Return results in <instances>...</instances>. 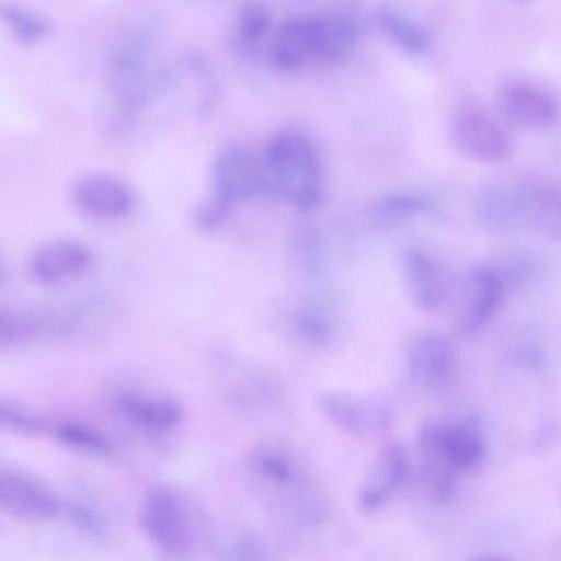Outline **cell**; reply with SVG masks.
<instances>
[{"instance_id":"277c9868","label":"cell","mask_w":561,"mask_h":561,"mask_svg":"<svg viewBox=\"0 0 561 561\" xmlns=\"http://www.w3.org/2000/svg\"><path fill=\"white\" fill-rule=\"evenodd\" d=\"M251 468L272 504L289 519L308 526L323 519V493L288 449L275 444L260 446L251 457Z\"/></svg>"},{"instance_id":"ffe728a7","label":"cell","mask_w":561,"mask_h":561,"mask_svg":"<svg viewBox=\"0 0 561 561\" xmlns=\"http://www.w3.org/2000/svg\"><path fill=\"white\" fill-rule=\"evenodd\" d=\"M473 208L480 224L494 232H510L523 224L516 185L491 183L481 187Z\"/></svg>"},{"instance_id":"7a4b0ae2","label":"cell","mask_w":561,"mask_h":561,"mask_svg":"<svg viewBox=\"0 0 561 561\" xmlns=\"http://www.w3.org/2000/svg\"><path fill=\"white\" fill-rule=\"evenodd\" d=\"M358 38L359 24L348 13H299L278 28L270 56L283 70H296L311 62L331 65L345 59Z\"/></svg>"},{"instance_id":"d6986e66","label":"cell","mask_w":561,"mask_h":561,"mask_svg":"<svg viewBox=\"0 0 561 561\" xmlns=\"http://www.w3.org/2000/svg\"><path fill=\"white\" fill-rule=\"evenodd\" d=\"M126 417L150 433H167L182 420L181 404L164 394L128 393L119 402Z\"/></svg>"},{"instance_id":"603a6c76","label":"cell","mask_w":561,"mask_h":561,"mask_svg":"<svg viewBox=\"0 0 561 561\" xmlns=\"http://www.w3.org/2000/svg\"><path fill=\"white\" fill-rule=\"evenodd\" d=\"M272 24L268 8L261 2L241 3L234 15V34L238 44L245 50H253L262 43Z\"/></svg>"},{"instance_id":"9c48e42d","label":"cell","mask_w":561,"mask_h":561,"mask_svg":"<svg viewBox=\"0 0 561 561\" xmlns=\"http://www.w3.org/2000/svg\"><path fill=\"white\" fill-rule=\"evenodd\" d=\"M505 296L501 272L490 265L471 267L463 276L458 295L456 325L466 335L482 330L496 314Z\"/></svg>"},{"instance_id":"3957f363","label":"cell","mask_w":561,"mask_h":561,"mask_svg":"<svg viewBox=\"0 0 561 561\" xmlns=\"http://www.w3.org/2000/svg\"><path fill=\"white\" fill-rule=\"evenodd\" d=\"M157 26L150 19L131 23L111 51L110 88L124 113L144 107L170 79V69L158 55Z\"/></svg>"},{"instance_id":"4fadbf2b","label":"cell","mask_w":561,"mask_h":561,"mask_svg":"<svg viewBox=\"0 0 561 561\" xmlns=\"http://www.w3.org/2000/svg\"><path fill=\"white\" fill-rule=\"evenodd\" d=\"M403 356L411 378L427 389H443L453 379L456 354L450 341L433 330H416L405 337Z\"/></svg>"},{"instance_id":"44dd1931","label":"cell","mask_w":561,"mask_h":561,"mask_svg":"<svg viewBox=\"0 0 561 561\" xmlns=\"http://www.w3.org/2000/svg\"><path fill=\"white\" fill-rule=\"evenodd\" d=\"M377 22L386 36L405 54L420 55L430 45V35L426 30L397 10L380 9L377 13Z\"/></svg>"},{"instance_id":"9a60e30c","label":"cell","mask_w":561,"mask_h":561,"mask_svg":"<svg viewBox=\"0 0 561 561\" xmlns=\"http://www.w3.org/2000/svg\"><path fill=\"white\" fill-rule=\"evenodd\" d=\"M409 456L398 442L385 445L373 459L358 489L357 501L364 512L381 508L403 484Z\"/></svg>"},{"instance_id":"2e32d148","label":"cell","mask_w":561,"mask_h":561,"mask_svg":"<svg viewBox=\"0 0 561 561\" xmlns=\"http://www.w3.org/2000/svg\"><path fill=\"white\" fill-rule=\"evenodd\" d=\"M71 198L82 211L103 218L125 216L135 204L131 188L121 179L104 173L78 178L71 187Z\"/></svg>"},{"instance_id":"30bf717a","label":"cell","mask_w":561,"mask_h":561,"mask_svg":"<svg viewBox=\"0 0 561 561\" xmlns=\"http://www.w3.org/2000/svg\"><path fill=\"white\" fill-rule=\"evenodd\" d=\"M314 405L332 425L356 437L378 434L390 423L388 407L373 397L323 390L314 397Z\"/></svg>"},{"instance_id":"ba28073f","label":"cell","mask_w":561,"mask_h":561,"mask_svg":"<svg viewBox=\"0 0 561 561\" xmlns=\"http://www.w3.org/2000/svg\"><path fill=\"white\" fill-rule=\"evenodd\" d=\"M451 140L465 157L479 162H500L510 157L513 144L506 129L485 111L460 107L450 125Z\"/></svg>"},{"instance_id":"8992f818","label":"cell","mask_w":561,"mask_h":561,"mask_svg":"<svg viewBox=\"0 0 561 561\" xmlns=\"http://www.w3.org/2000/svg\"><path fill=\"white\" fill-rule=\"evenodd\" d=\"M138 520L147 540L167 559L183 561L192 553L195 535L191 514L174 490H150L140 504Z\"/></svg>"},{"instance_id":"484cf974","label":"cell","mask_w":561,"mask_h":561,"mask_svg":"<svg viewBox=\"0 0 561 561\" xmlns=\"http://www.w3.org/2000/svg\"><path fill=\"white\" fill-rule=\"evenodd\" d=\"M56 436L64 445L93 455H106L112 450L110 442L90 426L66 422L56 430Z\"/></svg>"},{"instance_id":"7402d4cb","label":"cell","mask_w":561,"mask_h":561,"mask_svg":"<svg viewBox=\"0 0 561 561\" xmlns=\"http://www.w3.org/2000/svg\"><path fill=\"white\" fill-rule=\"evenodd\" d=\"M433 199L423 193L400 191L382 196L373 210L375 221L385 228L398 226L432 209Z\"/></svg>"},{"instance_id":"f1b7e54d","label":"cell","mask_w":561,"mask_h":561,"mask_svg":"<svg viewBox=\"0 0 561 561\" xmlns=\"http://www.w3.org/2000/svg\"><path fill=\"white\" fill-rule=\"evenodd\" d=\"M294 323L298 335L312 344L324 343L330 334V325L325 318L312 310L298 313Z\"/></svg>"},{"instance_id":"e0dca14e","label":"cell","mask_w":561,"mask_h":561,"mask_svg":"<svg viewBox=\"0 0 561 561\" xmlns=\"http://www.w3.org/2000/svg\"><path fill=\"white\" fill-rule=\"evenodd\" d=\"M91 262L92 254L85 244L72 239H57L34 252L31 271L41 284L57 286L81 276Z\"/></svg>"},{"instance_id":"7c38bea8","label":"cell","mask_w":561,"mask_h":561,"mask_svg":"<svg viewBox=\"0 0 561 561\" xmlns=\"http://www.w3.org/2000/svg\"><path fill=\"white\" fill-rule=\"evenodd\" d=\"M497 105L507 123L527 130L549 128L561 117L558 96L531 81L512 80L504 83L499 91Z\"/></svg>"},{"instance_id":"ac0fdd59","label":"cell","mask_w":561,"mask_h":561,"mask_svg":"<svg viewBox=\"0 0 561 561\" xmlns=\"http://www.w3.org/2000/svg\"><path fill=\"white\" fill-rule=\"evenodd\" d=\"M402 277L412 302L423 311L439 308L450 294V279L442 265L420 250L401 257Z\"/></svg>"},{"instance_id":"52a82bcc","label":"cell","mask_w":561,"mask_h":561,"mask_svg":"<svg viewBox=\"0 0 561 561\" xmlns=\"http://www.w3.org/2000/svg\"><path fill=\"white\" fill-rule=\"evenodd\" d=\"M211 197L229 208L241 201L272 194L263 158L240 145H227L211 163Z\"/></svg>"},{"instance_id":"cb8c5ba5","label":"cell","mask_w":561,"mask_h":561,"mask_svg":"<svg viewBox=\"0 0 561 561\" xmlns=\"http://www.w3.org/2000/svg\"><path fill=\"white\" fill-rule=\"evenodd\" d=\"M289 257L302 272H318L322 265L323 244L313 227L302 225L294 229L289 239Z\"/></svg>"},{"instance_id":"5bb4252c","label":"cell","mask_w":561,"mask_h":561,"mask_svg":"<svg viewBox=\"0 0 561 561\" xmlns=\"http://www.w3.org/2000/svg\"><path fill=\"white\" fill-rule=\"evenodd\" d=\"M524 224L552 240H561V180L531 175L516 184Z\"/></svg>"},{"instance_id":"8fae6325","label":"cell","mask_w":561,"mask_h":561,"mask_svg":"<svg viewBox=\"0 0 561 561\" xmlns=\"http://www.w3.org/2000/svg\"><path fill=\"white\" fill-rule=\"evenodd\" d=\"M0 507L8 516L24 522L50 519L61 508L59 497L48 484L10 466L0 470Z\"/></svg>"},{"instance_id":"4316f807","label":"cell","mask_w":561,"mask_h":561,"mask_svg":"<svg viewBox=\"0 0 561 561\" xmlns=\"http://www.w3.org/2000/svg\"><path fill=\"white\" fill-rule=\"evenodd\" d=\"M220 561H272L265 543L251 533H239L226 541L219 552Z\"/></svg>"},{"instance_id":"d4e9b609","label":"cell","mask_w":561,"mask_h":561,"mask_svg":"<svg viewBox=\"0 0 561 561\" xmlns=\"http://www.w3.org/2000/svg\"><path fill=\"white\" fill-rule=\"evenodd\" d=\"M1 14L19 41L34 43L50 33L51 21L35 11L13 3H2Z\"/></svg>"},{"instance_id":"83f0119b","label":"cell","mask_w":561,"mask_h":561,"mask_svg":"<svg viewBox=\"0 0 561 561\" xmlns=\"http://www.w3.org/2000/svg\"><path fill=\"white\" fill-rule=\"evenodd\" d=\"M0 417L2 425L19 433L38 434L44 431V423L39 417L12 403H1Z\"/></svg>"},{"instance_id":"f546056e","label":"cell","mask_w":561,"mask_h":561,"mask_svg":"<svg viewBox=\"0 0 561 561\" xmlns=\"http://www.w3.org/2000/svg\"><path fill=\"white\" fill-rule=\"evenodd\" d=\"M231 209L211 196L202 203L194 213L195 225L204 230L217 229L229 216Z\"/></svg>"},{"instance_id":"1f68e13d","label":"cell","mask_w":561,"mask_h":561,"mask_svg":"<svg viewBox=\"0 0 561 561\" xmlns=\"http://www.w3.org/2000/svg\"><path fill=\"white\" fill-rule=\"evenodd\" d=\"M466 561H508V560L503 557H500V556L482 554V556L472 557Z\"/></svg>"},{"instance_id":"6da1fadb","label":"cell","mask_w":561,"mask_h":561,"mask_svg":"<svg viewBox=\"0 0 561 561\" xmlns=\"http://www.w3.org/2000/svg\"><path fill=\"white\" fill-rule=\"evenodd\" d=\"M421 476L436 501L449 500L460 474L477 468L486 453L480 420L468 415L457 421H425L419 428Z\"/></svg>"},{"instance_id":"5b68a950","label":"cell","mask_w":561,"mask_h":561,"mask_svg":"<svg viewBox=\"0 0 561 561\" xmlns=\"http://www.w3.org/2000/svg\"><path fill=\"white\" fill-rule=\"evenodd\" d=\"M272 193L300 211L313 210L322 196V173L312 142L298 133H280L263 156Z\"/></svg>"},{"instance_id":"4dcf8cb0","label":"cell","mask_w":561,"mask_h":561,"mask_svg":"<svg viewBox=\"0 0 561 561\" xmlns=\"http://www.w3.org/2000/svg\"><path fill=\"white\" fill-rule=\"evenodd\" d=\"M512 357L515 363L523 364L534 369L541 367L543 360L541 350L534 344H524L515 348Z\"/></svg>"}]
</instances>
